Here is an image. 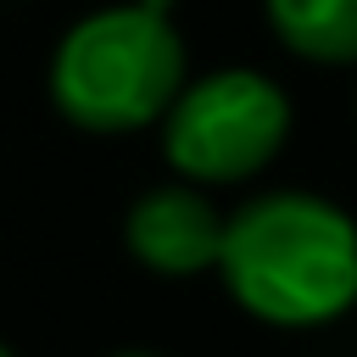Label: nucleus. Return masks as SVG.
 Wrapping results in <instances>:
<instances>
[{
    "mask_svg": "<svg viewBox=\"0 0 357 357\" xmlns=\"http://www.w3.org/2000/svg\"><path fill=\"white\" fill-rule=\"evenodd\" d=\"M273 39L318 67L357 61V0H262Z\"/></svg>",
    "mask_w": 357,
    "mask_h": 357,
    "instance_id": "obj_5",
    "label": "nucleus"
},
{
    "mask_svg": "<svg viewBox=\"0 0 357 357\" xmlns=\"http://www.w3.org/2000/svg\"><path fill=\"white\" fill-rule=\"evenodd\" d=\"M223 223L229 218L195 184H156V190H145L128 206L123 240H128V251L151 273L190 279V273L218 268V257H223Z\"/></svg>",
    "mask_w": 357,
    "mask_h": 357,
    "instance_id": "obj_4",
    "label": "nucleus"
},
{
    "mask_svg": "<svg viewBox=\"0 0 357 357\" xmlns=\"http://www.w3.org/2000/svg\"><path fill=\"white\" fill-rule=\"evenodd\" d=\"M0 357H11V346H0Z\"/></svg>",
    "mask_w": 357,
    "mask_h": 357,
    "instance_id": "obj_7",
    "label": "nucleus"
},
{
    "mask_svg": "<svg viewBox=\"0 0 357 357\" xmlns=\"http://www.w3.org/2000/svg\"><path fill=\"white\" fill-rule=\"evenodd\" d=\"M218 273L257 324H335L357 301V223L312 190H268L229 212Z\"/></svg>",
    "mask_w": 357,
    "mask_h": 357,
    "instance_id": "obj_1",
    "label": "nucleus"
},
{
    "mask_svg": "<svg viewBox=\"0 0 357 357\" xmlns=\"http://www.w3.org/2000/svg\"><path fill=\"white\" fill-rule=\"evenodd\" d=\"M184 84V39L167 11H151L145 0L78 17L50 56V100L89 134L162 123Z\"/></svg>",
    "mask_w": 357,
    "mask_h": 357,
    "instance_id": "obj_2",
    "label": "nucleus"
},
{
    "mask_svg": "<svg viewBox=\"0 0 357 357\" xmlns=\"http://www.w3.org/2000/svg\"><path fill=\"white\" fill-rule=\"evenodd\" d=\"M112 357H156V351H112Z\"/></svg>",
    "mask_w": 357,
    "mask_h": 357,
    "instance_id": "obj_6",
    "label": "nucleus"
},
{
    "mask_svg": "<svg viewBox=\"0 0 357 357\" xmlns=\"http://www.w3.org/2000/svg\"><path fill=\"white\" fill-rule=\"evenodd\" d=\"M290 139V95L257 67H218L190 78L162 117V156L178 178L240 184L262 173Z\"/></svg>",
    "mask_w": 357,
    "mask_h": 357,
    "instance_id": "obj_3",
    "label": "nucleus"
}]
</instances>
